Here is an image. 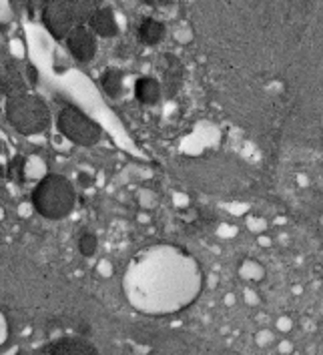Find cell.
I'll list each match as a JSON object with an SVG mask.
<instances>
[{
    "label": "cell",
    "instance_id": "cell-11",
    "mask_svg": "<svg viewBox=\"0 0 323 355\" xmlns=\"http://www.w3.org/2000/svg\"><path fill=\"white\" fill-rule=\"evenodd\" d=\"M98 2H101V0H71V10H73V19H75V22H78V24L89 22L91 17L101 8Z\"/></svg>",
    "mask_w": 323,
    "mask_h": 355
},
{
    "label": "cell",
    "instance_id": "cell-5",
    "mask_svg": "<svg viewBox=\"0 0 323 355\" xmlns=\"http://www.w3.org/2000/svg\"><path fill=\"white\" fill-rule=\"evenodd\" d=\"M42 20L57 40L69 37L75 24L71 0H42Z\"/></svg>",
    "mask_w": 323,
    "mask_h": 355
},
{
    "label": "cell",
    "instance_id": "cell-3",
    "mask_svg": "<svg viewBox=\"0 0 323 355\" xmlns=\"http://www.w3.org/2000/svg\"><path fill=\"white\" fill-rule=\"evenodd\" d=\"M6 121L19 135L33 137L51 127V111L37 94L12 93L6 98Z\"/></svg>",
    "mask_w": 323,
    "mask_h": 355
},
{
    "label": "cell",
    "instance_id": "cell-15",
    "mask_svg": "<svg viewBox=\"0 0 323 355\" xmlns=\"http://www.w3.org/2000/svg\"><path fill=\"white\" fill-rule=\"evenodd\" d=\"M2 94H6V83H4V76L0 73V96H2Z\"/></svg>",
    "mask_w": 323,
    "mask_h": 355
},
{
    "label": "cell",
    "instance_id": "cell-10",
    "mask_svg": "<svg viewBox=\"0 0 323 355\" xmlns=\"http://www.w3.org/2000/svg\"><path fill=\"white\" fill-rule=\"evenodd\" d=\"M163 37H165V26L159 20L147 19L141 22V26H139V38H141L143 44L155 46V44H159L163 40Z\"/></svg>",
    "mask_w": 323,
    "mask_h": 355
},
{
    "label": "cell",
    "instance_id": "cell-16",
    "mask_svg": "<svg viewBox=\"0 0 323 355\" xmlns=\"http://www.w3.org/2000/svg\"><path fill=\"white\" fill-rule=\"evenodd\" d=\"M0 150H2V145H0Z\"/></svg>",
    "mask_w": 323,
    "mask_h": 355
},
{
    "label": "cell",
    "instance_id": "cell-8",
    "mask_svg": "<svg viewBox=\"0 0 323 355\" xmlns=\"http://www.w3.org/2000/svg\"><path fill=\"white\" fill-rule=\"evenodd\" d=\"M89 28L95 33V37L101 38H111L119 35V24L114 20L111 8H98L89 20Z\"/></svg>",
    "mask_w": 323,
    "mask_h": 355
},
{
    "label": "cell",
    "instance_id": "cell-7",
    "mask_svg": "<svg viewBox=\"0 0 323 355\" xmlns=\"http://www.w3.org/2000/svg\"><path fill=\"white\" fill-rule=\"evenodd\" d=\"M49 355H98V352L85 337H60L51 343Z\"/></svg>",
    "mask_w": 323,
    "mask_h": 355
},
{
    "label": "cell",
    "instance_id": "cell-2",
    "mask_svg": "<svg viewBox=\"0 0 323 355\" xmlns=\"http://www.w3.org/2000/svg\"><path fill=\"white\" fill-rule=\"evenodd\" d=\"M33 207L40 217L60 221L69 217L76 205L75 185L57 173H51L38 181V185L33 191Z\"/></svg>",
    "mask_w": 323,
    "mask_h": 355
},
{
    "label": "cell",
    "instance_id": "cell-12",
    "mask_svg": "<svg viewBox=\"0 0 323 355\" xmlns=\"http://www.w3.org/2000/svg\"><path fill=\"white\" fill-rule=\"evenodd\" d=\"M101 87L109 96H119L123 93V73L116 69H109L105 75L101 76Z\"/></svg>",
    "mask_w": 323,
    "mask_h": 355
},
{
    "label": "cell",
    "instance_id": "cell-14",
    "mask_svg": "<svg viewBox=\"0 0 323 355\" xmlns=\"http://www.w3.org/2000/svg\"><path fill=\"white\" fill-rule=\"evenodd\" d=\"M22 168H24V159H15L12 165H10V171H12V179L15 181H24V175H22Z\"/></svg>",
    "mask_w": 323,
    "mask_h": 355
},
{
    "label": "cell",
    "instance_id": "cell-4",
    "mask_svg": "<svg viewBox=\"0 0 323 355\" xmlns=\"http://www.w3.org/2000/svg\"><path fill=\"white\" fill-rule=\"evenodd\" d=\"M57 127L60 135L75 143L76 147H93L101 141L103 129L98 127L87 112H82L78 107L67 105L57 114Z\"/></svg>",
    "mask_w": 323,
    "mask_h": 355
},
{
    "label": "cell",
    "instance_id": "cell-1",
    "mask_svg": "<svg viewBox=\"0 0 323 355\" xmlns=\"http://www.w3.org/2000/svg\"><path fill=\"white\" fill-rule=\"evenodd\" d=\"M203 315L235 355H323V245L281 219L227 227L207 261Z\"/></svg>",
    "mask_w": 323,
    "mask_h": 355
},
{
    "label": "cell",
    "instance_id": "cell-6",
    "mask_svg": "<svg viewBox=\"0 0 323 355\" xmlns=\"http://www.w3.org/2000/svg\"><path fill=\"white\" fill-rule=\"evenodd\" d=\"M67 46L78 62H91L96 55L95 33L85 24L73 26V31L67 37Z\"/></svg>",
    "mask_w": 323,
    "mask_h": 355
},
{
    "label": "cell",
    "instance_id": "cell-9",
    "mask_svg": "<svg viewBox=\"0 0 323 355\" xmlns=\"http://www.w3.org/2000/svg\"><path fill=\"white\" fill-rule=\"evenodd\" d=\"M161 94H163V87H161V83L157 80V78H152V76H143V78H139L137 80V85H134V96L139 98V103H143V105H157L159 103V98H161Z\"/></svg>",
    "mask_w": 323,
    "mask_h": 355
},
{
    "label": "cell",
    "instance_id": "cell-13",
    "mask_svg": "<svg viewBox=\"0 0 323 355\" xmlns=\"http://www.w3.org/2000/svg\"><path fill=\"white\" fill-rule=\"evenodd\" d=\"M96 247H98V239H96L95 233L87 231L78 237V251L82 257H93L96 253Z\"/></svg>",
    "mask_w": 323,
    "mask_h": 355
}]
</instances>
